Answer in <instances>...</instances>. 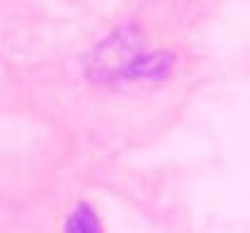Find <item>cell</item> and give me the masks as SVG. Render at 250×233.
<instances>
[{"label": "cell", "instance_id": "1", "mask_svg": "<svg viewBox=\"0 0 250 233\" xmlns=\"http://www.w3.org/2000/svg\"><path fill=\"white\" fill-rule=\"evenodd\" d=\"M170 71V59L166 54H146L136 39L114 37L112 46H104L95 61L92 73L104 80H148L161 78Z\"/></svg>", "mask_w": 250, "mask_h": 233}, {"label": "cell", "instance_id": "2", "mask_svg": "<svg viewBox=\"0 0 250 233\" xmlns=\"http://www.w3.org/2000/svg\"><path fill=\"white\" fill-rule=\"evenodd\" d=\"M66 233H102V226L87 204H78L66 221Z\"/></svg>", "mask_w": 250, "mask_h": 233}]
</instances>
